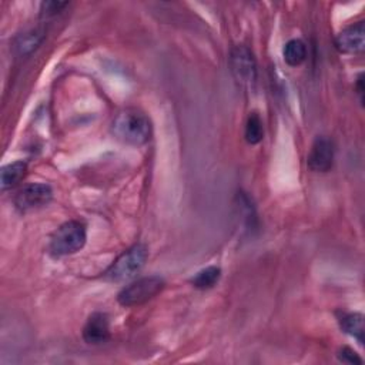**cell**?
Here are the masks:
<instances>
[{
	"label": "cell",
	"mask_w": 365,
	"mask_h": 365,
	"mask_svg": "<svg viewBox=\"0 0 365 365\" xmlns=\"http://www.w3.org/2000/svg\"><path fill=\"white\" fill-rule=\"evenodd\" d=\"M113 135L130 145H143L150 140L151 121L137 108H125L120 111L111 123Z\"/></svg>",
	"instance_id": "6da1fadb"
},
{
	"label": "cell",
	"mask_w": 365,
	"mask_h": 365,
	"mask_svg": "<svg viewBox=\"0 0 365 365\" xmlns=\"http://www.w3.org/2000/svg\"><path fill=\"white\" fill-rule=\"evenodd\" d=\"M147 247L144 244H134L113 261V264L104 271L103 278L111 282L131 279L141 271L147 261Z\"/></svg>",
	"instance_id": "7a4b0ae2"
},
{
	"label": "cell",
	"mask_w": 365,
	"mask_h": 365,
	"mask_svg": "<svg viewBox=\"0 0 365 365\" xmlns=\"http://www.w3.org/2000/svg\"><path fill=\"white\" fill-rule=\"evenodd\" d=\"M87 240L86 225L77 220L63 222L51 235L48 250L54 257H66L80 251Z\"/></svg>",
	"instance_id": "3957f363"
},
{
	"label": "cell",
	"mask_w": 365,
	"mask_h": 365,
	"mask_svg": "<svg viewBox=\"0 0 365 365\" xmlns=\"http://www.w3.org/2000/svg\"><path fill=\"white\" fill-rule=\"evenodd\" d=\"M165 282L158 275L138 278L125 285L117 295V301L123 307H135L153 299L164 288Z\"/></svg>",
	"instance_id": "277c9868"
},
{
	"label": "cell",
	"mask_w": 365,
	"mask_h": 365,
	"mask_svg": "<svg viewBox=\"0 0 365 365\" xmlns=\"http://www.w3.org/2000/svg\"><path fill=\"white\" fill-rule=\"evenodd\" d=\"M230 68L241 86H252L257 80V64L252 51L247 46H235L230 53Z\"/></svg>",
	"instance_id": "5b68a950"
},
{
	"label": "cell",
	"mask_w": 365,
	"mask_h": 365,
	"mask_svg": "<svg viewBox=\"0 0 365 365\" xmlns=\"http://www.w3.org/2000/svg\"><path fill=\"white\" fill-rule=\"evenodd\" d=\"M53 198V190L48 184L33 182L27 184L14 195V207L20 212L33 211L47 205Z\"/></svg>",
	"instance_id": "8992f818"
},
{
	"label": "cell",
	"mask_w": 365,
	"mask_h": 365,
	"mask_svg": "<svg viewBox=\"0 0 365 365\" xmlns=\"http://www.w3.org/2000/svg\"><path fill=\"white\" fill-rule=\"evenodd\" d=\"M335 47L344 54L361 53L365 47V26L364 21L354 23L339 31L335 37Z\"/></svg>",
	"instance_id": "52a82bcc"
},
{
	"label": "cell",
	"mask_w": 365,
	"mask_h": 365,
	"mask_svg": "<svg viewBox=\"0 0 365 365\" xmlns=\"http://www.w3.org/2000/svg\"><path fill=\"white\" fill-rule=\"evenodd\" d=\"M308 167L317 173H327L334 163V145L327 137H317L308 154Z\"/></svg>",
	"instance_id": "ba28073f"
},
{
	"label": "cell",
	"mask_w": 365,
	"mask_h": 365,
	"mask_svg": "<svg viewBox=\"0 0 365 365\" xmlns=\"http://www.w3.org/2000/svg\"><path fill=\"white\" fill-rule=\"evenodd\" d=\"M110 338V321L107 314L94 312L88 317L83 328V339L91 345H100Z\"/></svg>",
	"instance_id": "9c48e42d"
},
{
	"label": "cell",
	"mask_w": 365,
	"mask_h": 365,
	"mask_svg": "<svg viewBox=\"0 0 365 365\" xmlns=\"http://www.w3.org/2000/svg\"><path fill=\"white\" fill-rule=\"evenodd\" d=\"M46 31L40 27L30 29L27 31H23L17 34L11 43V48L16 56L19 57H26L31 54L44 40Z\"/></svg>",
	"instance_id": "30bf717a"
},
{
	"label": "cell",
	"mask_w": 365,
	"mask_h": 365,
	"mask_svg": "<svg viewBox=\"0 0 365 365\" xmlns=\"http://www.w3.org/2000/svg\"><path fill=\"white\" fill-rule=\"evenodd\" d=\"M26 171H27V164L24 161H14V163L4 165L0 171L1 190L6 191V190L17 185L26 175Z\"/></svg>",
	"instance_id": "8fae6325"
},
{
	"label": "cell",
	"mask_w": 365,
	"mask_h": 365,
	"mask_svg": "<svg viewBox=\"0 0 365 365\" xmlns=\"http://www.w3.org/2000/svg\"><path fill=\"white\" fill-rule=\"evenodd\" d=\"M341 328L345 334L355 338L361 345L364 344V315L359 312L345 314L341 318Z\"/></svg>",
	"instance_id": "7c38bea8"
},
{
	"label": "cell",
	"mask_w": 365,
	"mask_h": 365,
	"mask_svg": "<svg viewBox=\"0 0 365 365\" xmlns=\"http://www.w3.org/2000/svg\"><path fill=\"white\" fill-rule=\"evenodd\" d=\"M282 56L288 66H292V67L299 66L307 57L305 43L299 38H292V40L287 41L284 46V50H282Z\"/></svg>",
	"instance_id": "4fadbf2b"
},
{
	"label": "cell",
	"mask_w": 365,
	"mask_h": 365,
	"mask_svg": "<svg viewBox=\"0 0 365 365\" xmlns=\"http://www.w3.org/2000/svg\"><path fill=\"white\" fill-rule=\"evenodd\" d=\"M220 277H221V269L215 265H211V267H207V268L198 271L191 278V284L198 289H208V288H212L218 282Z\"/></svg>",
	"instance_id": "5bb4252c"
},
{
	"label": "cell",
	"mask_w": 365,
	"mask_h": 365,
	"mask_svg": "<svg viewBox=\"0 0 365 365\" xmlns=\"http://www.w3.org/2000/svg\"><path fill=\"white\" fill-rule=\"evenodd\" d=\"M264 137V127L259 115L257 113H251L245 123V140L250 144H258Z\"/></svg>",
	"instance_id": "9a60e30c"
},
{
	"label": "cell",
	"mask_w": 365,
	"mask_h": 365,
	"mask_svg": "<svg viewBox=\"0 0 365 365\" xmlns=\"http://www.w3.org/2000/svg\"><path fill=\"white\" fill-rule=\"evenodd\" d=\"M67 6H68V3H61V1H43L40 4V16H41V19L54 17L58 13H61L63 9Z\"/></svg>",
	"instance_id": "2e32d148"
},
{
	"label": "cell",
	"mask_w": 365,
	"mask_h": 365,
	"mask_svg": "<svg viewBox=\"0 0 365 365\" xmlns=\"http://www.w3.org/2000/svg\"><path fill=\"white\" fill-rule=\"evenodd\" d=\"M338 356H339V361H342V362H345V364H362V359L358 356V354L354 352V351H352L351 348H348V346L342 348V349L339 351Z\"/></svg>",
	"instance_id": "e0dca14e"
},
{
	"label": "cell",
	"mask_w": 365,
	"mask_h": 365,
	"mask_svg": "<svg viewBox=\"0 0 365 365\" xmlns=\"http://www.w3.org/2000/svg\"><path fill=\"white\" fill-rule=\"evenodd\" d=\"M362 93H364V88H362V76L358 77V94L361 96V101H362Z\"/></svg>",
	"instance_id": "ac0fdd59"
}]
</instances>
